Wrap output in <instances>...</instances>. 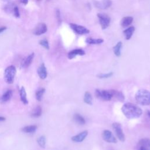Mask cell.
Wrapping results in <instances>:
<instances>
[{"label": "cell", "instance_id": "83f0119b", "mask_svg": "<svg viewBox=\"0 0 150 150\" xmlns=\"http://www.w3.org/2000/svg\"><path fill=\"white\" fill-rule=\"evenodd\" d=\"M38 143L41 148H45L46 146V138L45 136H40L37 139Z\"/></svg>", "mask_w": 150, "mask_h": 150}, {"label": "cell", "instance_id": "f546056e", "mask_svg": "<svg viewBox=\"0 0 150 150\" xmlns=\"http://www.w3.org/2000/svg\"><path fill=\"white\" fill-rule=\"evenodd\" d=\"M39 44L43 46L44 48H45L46 49H49V42L46 39H42L40 40L39 41Z\"/></svg>", "mask_w": 150, "mask_h": 150}, {"label": "cell", "instance_id": "e575fe53", "mask_svg": "<svg viewBox=\"0 0 150 150\" xmlns=\"http://www.w3.org/2000/svg\"><path fill=\"white\" fill-rule=\"evenodd\" d=\"M5 120V117L0 116V121H4Z\"/></svg>", "mask_w": 150, "mask_h": 150}, {"label": "cell", "instance_id": "7c38bea8", "mask_svg": "<svg viewBox=\"0 0 150 150\" xmlns=\"http://www.w3.org/2000/svg\"><path fill=\"white\" fill-rule=\"evenodd\" d=\"M87 135H88V131L85 130L83 132H81L79 134L72 137L71 139V141L75 142H81L84 140V139L86 138Z\"/></svg>", "mask_w": 150, "mask_h": 150}, {"label": "cell", "instance_id": "e0dca14e", "mask_svg": "<svg viewBox=\"0 0 150 150\" xmlns=\"http://www.w3.org/2000/svg\"><path fill=\"white\" fill-rule=\"evenodd\" d=\"M133 21L132 16H125L121 21V26L122 28H126L130 25Z\"/></svg>", "mask_w": 150, "mask_h": 150}, {"label": "cell", "instance_id": "4fadbf2b", "mask_svg": "<svg viewBox=\"0 0 150 150\" xmlns=\"http://www.w3.org/2000/svg\"><path fill=\"white\" fill-rule=\"evenodd\" d=\"M85 54V52L81 49H76L71 50L67 54V57L69 59H72L74 58L76 56H83Z\"/></svg>", "mask_w": 150, "mask_h": 150}, {"label": "cell", "instance_id": "2e32d148", "mask_svg": "<svg viewBox=\"0 0 150 150\" xmlns=\"http://www.w3.org/2000/svg\"><path fill=\"white\" fill-rule=\"evenodd\" d=\"M110 91L112 94V97L115 98L117 100L120 101H123L125 99V96L121 91H117L115 90H110Z\"/></svg>", "mask_w": 150, "mask_h": 150}, {"label": "cell", "instance_id": "4316f807", "mask_svg": "<svg viewBox=\"0 0 150 150\" xmlns=\"http://www.w3.org/2000/svg\"><path fill=\"white\" fill-rule=\"evenodd\" d=\"M45 89L44 88H40L39 90L36 91V92L35 93V96H36V98L38 101H41L43 95L45 93Z\"/></svg>", "mask_w": 150, "mask_h": 150}, {"label": "cell", "instance_id": "5b68a950", "mask_svg": "<svg viewBox=\"0 0 150 150\" xmlns=\"http://www.w3.org/2000/svg\"><path fill=\"white\" fill-rule=\"evenodd\" d=\"M97 17L98 18L101 29L103 30L107 29L110 23V17L107 14L104 13H97Z\"/></svg>", "mask_w": 150, "mask_h": 150}, {"label": "cell", "instance_id": "ba28073f", "mask_svg": "<svg viewBox=\"0 0 150 150\" xmlns=\"http://www.w3.org/2000/svg\"><path fill=\"white\" fill-rule=\"evenodd\" d=\"M103 139L107 142L109 143H117V140L116 138L114 136V135L112 134V132L107 129H105L103 131L102 134Z\"/></svg>", "mask_w": 150, "mask_h": 150}, {"label": "cell", "instance_id": "d590c367", "mask_svg": "<svg viewBox=\"0 0 150 150\" xmlns=\"http://www.w3.org/2000/svg\"><path fill=\"white\" fill-rule=\"evenodd\" d=\"M146 113H147V115L149 117V118H150V111L149 110H148L147 111V112H146Z\"/></svg>", "mask_w": 150, "mask_h": 150}, {"label": "cell", "instance_id": "d6986e66", "mask_svg": "<svg viewBox=\"0 0 150 150\" xmlns=\"http://www.w3.org/2000/svg\"><path fill=\"white\" fill-rule=\"evenodd\" d=\"M19 95H20V98L22 102L24 104H27L28 103V101L26 97V93L25 91V89L24 87H22L19 90Z\"/></svg>", "mask_w": 150, "mask_h": 150}, {"label": "cell", "instance_id": "4dcf8cb0", "mask_svg": "<svg viewBox=\"0 0 150 150\" xmlns=\"http://www.w3.org/2000/svg\"><path fill=\"white\" fill-rule=\"evenodd\" d=\"M56 19H57L58 24L60 25L62 23V19H61V16H60V12L59 9H57L56 11Z\"/></svg>", "mask_w": 150, "mask_h": 150}, {"label": "cell", "instance_id": "9a60e30c", "mask_svg": "<svg viewBox=\"0 0 150 150\" xmlns=\"http://www.w3.org/2000/svg\"><path fill=\"white\" fill-rule=\"evenodd\" d=\"M33 58H34V53H32L29 56H28L25 58V59L22 62L21 64V67L22 68L28 67L31 64Z\"/></svg>", "mask_w": 150, "mask_h": 150}, {"label": "cell", "instance_id": "8fae6325", "mask_svg": "<svg viewBox=\"0 0 150 150\" xmlns=\"http://www.w3.org/2000/svg\"><path fill=\"white\" fill-rule=\"evenodd\" d=\"M139 150H150V139L148 138H142L138 142Z\"/></svg>", "mask_w": 150, "mask_h": 150}, {"label": "cell", "instance_id": "6da1fadb", "mask_svg": "<svg viewBox=\"0 0 150 150\" xmlns=\"http://www.w3.org/2000/svg\"><path fill=\"white\" fill-rule=\"evenodd\" d=\"M123 114L128 119H133L139 117L142 114V109L135 104L131 103L124 104L121 107Z\"/></svg>", "mask_w": 150, "mask_h": 150}, {"label": "cell", "instance_id": "f1b7e54d", "mask_svg": "<svg viewBox=\"0 0 150 150\" xmlns=\"http://www.w3.org/2000/svg\"><path fill=\"white\" fill-rule=\"evenodd\" d=\"M113 75V72H109L107 73H101L97 75V77L99 79H107L111 77Z\"/></svg>", "mask_w": 150, "mask_h": 150}, {"label": "cell", "instance_id": "d4e9b609", "mask_svg": "<svg viewBox=\"0 0 150 150\" xmlns=\"http://www.w3.org/2000/svg\"><path fill=\"white\" fill-rule=\"evenodd\" d=\"M84 102L88 105L92 104V96L89 91H86L84 96Z\"/></svg>", "mask_w": 150, "mask_h": 150}, {"label": "cell", "instance_id": "484cf974", "mask_svg": "<svg viewBox=\"0 0 150 150\" xmlns=\"http://www.w3.org/2000/svg\"><path fill=\"white\" fill-rule=\"evenodd\" d=\"M42 110L40 106H37L32 112L31 115L33 117H39L42 115Z\"/></svg>", "mask_w": 150, "mask_h": 150}, {"label": "cell", "instance_id": "d6a6232c", "mask_svg": "<svg viewBox=\"0 0 150 150\" xmlns=\"http://www.w3.org/2000/svg\"><path fill=\"white\" fill-rule=\"evenodd\" d=\"M6 29V26H2V27H1L0 28V33L3 32Z\"/></svg>", "mask_w": 150, "mask_h": 150}, {"label": "cell", "instance_id": "7a4b0ae2", "mask_svg": "<svg viewBox=\"0 0 150 150\" xmlns=\"http://www.w3.org/2000/svg\"><path fill=\"white\" fill-rule=\"evenodd\" d=\"M135 98L140 105H150V91L145 89H140L137 91Z\"/></svg>", "mask_w": 150, "mask_h": 150}, {"label": "cell", "instance_id": "603a6c76", "mask_svg": "<svg viewBox=\"0 0 150 150\" xmlns=\"http://www.w3.org/2000/svg\"><path fill=\"white\" fill-rule=\"evenodd\" d=\"M12 96V91L11 90H8L3 94V95L1 98V100L2 102H6L11 98Z\"/></svg>", "mask_w": 150, "mask_h": 150}, {"label": "cell", "instance_id": "9c48e42d", "mask_svg": "<svg viewBox=\"0 0 150 150\" xmlns=\"http://www.w3.org/2000/svg\"><path fill=\"white\" fill-rule=\"evenodd\" d=\"M112 5L111 0H102L101 1H94V5L96 8L101 9H106Z\"/></svg>", "mask_w": 150, "mask_h": 150}, {"label": "cell", "instance_id": "8d00e7d4", "mask_svg": "<svg viewBox=\"0 0 150 150\" xmlns=\"http://www.w3.org/2000/svg\"><path fill=\"white\" fill-rule=\"evenodd\" d=\"M3 1H9V0H3Z\"/></svg>", "mask_w": 150, "mask_h": 150}, {"label": "cell", "instance_id": "74e56055", "mask_svg": "<svg viewBox=\"0 0 150 150\" xmlns=\"http://www.w3.org/2000/svg\"><path fill=\"white\" fill-rule=\"evenodd\" d=\"M37 1H38V0H37ZM38 1H39V0H38Z\"/></svg>", "mask_w": 150, "mask_h": 150}, {"label": "cell", "instance_id": "1f68e13d", "mask_svg": "<svg viewBox=\"0 0 150 150\" xmlns=\"http://www.w3.org/2000/svg\"><path fill=\"white\" fill-rule=\"evenodd\" d=\"M13 15L16 17V18H19L20 16V13H19V8L16 5L15 8H14V10H13Z\"/></svg>", "mask_w": 150, "mask_h": 150}, {"label": "cell", "instance_id": "8992f818", "mask_svg": "<svg viewBox=\"0 0 150 150\" xmlns=\"http://www.w3.org/2000/svg\"><path fill=\"white\" fill-rule=\"evenodd\" d=\"M70 26L71 29L78 35H85L90 33V30L86 27L81 25H77L76 23H70Z\"/></svg>", "mask_w": 150, "mask_h": 150}, {"label": "cell", "instance_id": "52a82bcc", "mask_svg": "<svg viewBox=\"0 0 150 150\" xmlns=\"http://www.w3.org/2000/svg\"><path fill=\"white\" fill-rule=\"evenodd\" d=\"M112 128L119 140L121 142H124L125 141V135L121 125L118 122H114L112 124Z\"/></svg>", "mask_w": 150, "mask_h": 150}, {"label": "cell", "instance_id": "5bb4252c", "mask_svg": "<svg viewBox=\"0 0 150 150\" xmlns=\"http://www.w3.org/2000/svg\"><path fill=\"white\" fill-rule=\"evenodd\" d=\"M38 74L41 79H45L47 76V69L44 63H42L38 69Z\"/></svg>", "mask_w": 150, "mask_h": 150}, {"label": "cell", "instance_id": "44dd1931", "mask_svg": "<svg viewBox=\"0 0 150 150\" xmlns=\"http://www.w3.org/2000/svg\"><path fill=\"white\" fill-rule=\"evenodd\" d=\"M74 121L79 125H84L86 124V120L83 117L79 114H75L73 116Z\"/></svg>", "mask_w": 150, "mask_h": 150}, {"label": "cell", "instance_id": "277c9868", "mask_svg": "<svg viewBox=\"0 0 150 150\" xmlns=\"http://www.w3.org/2000/svg\"><path fill=\"white\" fill-rule=\"evenodd\" d=\"M95 94L97 98L103 101H110L112 99V96L110 90L96 89L95 90Z\"/></svg>", "mask_w": 150, "mask_h": 150}, {"label": "cell", "instance_id": "ac0fdd59", "mask_svg": "<svg viewBox=\"0 0 150 150\" xmlns=\"http://www.w3.org/2000/svg\"><path fill=\"white\" fill-rule=\"evenodd\" d=\"M135 29L134 26H130L123 31V33L125 35V39L127 40H129L131 38V37L135 31Z\"/></svg>", "mask_w": 150, "mask_h": 150}, {"label": "cell", "instance_id": "836d02e7", "mask_svg": "<svg viewBox=\"0 0 150 150\" xmlns=\"http://www.w3.org/2000/svg\"><path fill=\"white\" fill-rule=\"evenodd\" d=\"M19 1L23 4H25V5H26L28 2V0H19Z\"/></svg>", "mask_w": 150, "mask_h": 150}, {"label": "cell", "instance_id": "ffe728a7", "mask_svg": "<svg viewBox=\"0 0 150 150\" xmlns=\"http://www.w3.org/2000/svg\"><path fill=\"white\" fill-rule=\"evenodd\" d=\"M122 43L121 42H118L113 47V52L114 54L119 57L121 56V49H122Z\"/></svg>", "mask_w": 150, "mask_h": 150}, {"label": "cell", "instance_id": "cb8c5ba5", "mask_svg": "<svg viewBox=\"0 0 150 150\" xmlns=\"http://www.w3.org/2000/svg\"><path fill=\"white\" fill-rule=\"evenodd\" d=\"M37 129V126L35 125H28L22 128V131L26 133H33Z\"/></svg>", "mask_w": 150, "mask_h": 150}, {"label": "cell", "instance_id": "7402d4cb", "mask_svg": "<svg viewBox=\"0 0 150 150\" xmlns=\"http://www.w3.org/2000/svg\"><path fill=\"white\" fill-rule=\"evenodd\" d=\"M104 40L103 39H93L91 38H88L86 39V42L90 45H99L103 43Z\"/></svg>", "mask_w": 150, "mask_h": 150}, {"label": "cell", "instance_id": "3957f363", "mask_svg": "<svg viewBox=\"0 0 150 150\" xmlns=\"http://www.w3.org/2000/svg\"><path fill=\"white\" fill-rule=\"evenodd\" d=\"M16 69L14 66H9L7 67L4 71V80L8 84H12L14 81Z\"/></svg>", "mask_w": 150, "mask_h": 150}, {"label": "cell", "instance_id": "30bf717a", "mask_svg": "<svg viewBox=\"0 0 150 150\" xmlns=\"http://www.w3.org/2000/svg\"><path fill=\"white\" fill-rule=\"evenodd\" d=\"M47 30V27L46 25L44 23H40L38 26L35 28L33 33L35 35H41L45 33Z\"/></svg>", "mask_w": 150, "mask_h": 150}]
</instances>
